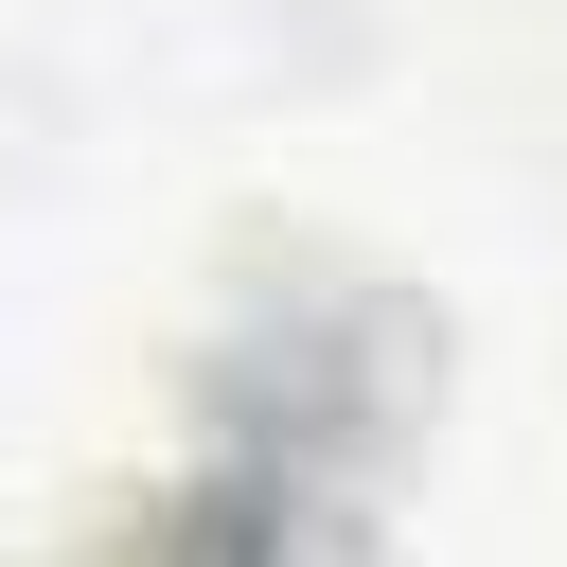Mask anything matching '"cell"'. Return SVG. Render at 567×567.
<instances>
[]
</instances>
